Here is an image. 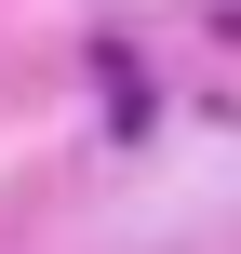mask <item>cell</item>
Returning a JSON list of instances; mask_svg holds the SVG:
<instances>
[{"label": "cell", "mask_w": 241, "mask_h": 254, "mask_svg": "<svg viewBox=\"0 0 241 254\" xmlns=\"http://www.w3.org/2000/svg\"><path fill=\"white\" fill-rule=\"evenodd\" d=\"M107 121H121V134H148V67H121V54H107Z\"/></svg>", "instance_id": "1"}]
</instances>
